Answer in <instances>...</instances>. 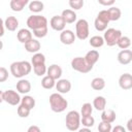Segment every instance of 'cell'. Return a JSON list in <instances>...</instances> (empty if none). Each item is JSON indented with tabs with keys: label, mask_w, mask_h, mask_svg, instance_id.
Masks as SVG:
<instances>
[{
	"label": "cell",
	"mask_w": 132,
	"mask_h": 132,
	"mask_svg": "<svg viewBox=\"0 0 132 132\" xmlns=\"http://www.w3.org/2000/svg\"><path fill=\"white\" fill-rule=\"evenodd\" d=\"M55 85H56V80H55L54 78L50 77L48 75L43 76L42 79H41V86H42V88H44V89H46V90L53 89V88L55 87Z\"/></svg>",
	"instance_id": "29"
},
{
	"label": "cell",
	"mask_w": 132,
	"mask_h": 132,
	"mask_svg": "<svg viewBox=\"0 0 132 132\" xmlns=\"http://www.w3.org/2000/svg\"><path fill=\"white\" fill-rule=\"evenodd\" d=\"M71 67L73 70L80 73H88L93 69V65H90L82 57L73 58L71 60Z\"/></svg>",
	"instance_id": "5"
},
{
	"label": "cell",
	"mask_w": 132,
	"mask_h": 132,
	"mask_svg": "<svg viewBox=\"0 0 132 132\" xmlns=\"http://www.w3.org/2000/svg\"><path fill=\"white\" fill-rule=\"evenodd\" d=\"M69 6L72 10H78L84 6V0H69Z\"/></svg>",
	"instance_id": "37"
},
{
	"label": "cell",
	"mask_w": 132,
	"mask_h": 132,
	"mask_svg": "<svg viewBox=\"0 0 132 132\" xmlns=\"http://www.w3.org/2000/svg\"><path fill=\"white\" fill-rule=\"evenodd\" d=\"M33 34L37 38H42V37L46 36V34H47V27H43V28H40V29L33 30Z\"/></svg>",
	"instance_id": "38"
},
{
	"label": "cell",
	"mask_w": 132,
	"mask_h": 132,
	"mask_svg": "<svg viewBox=\"0 0 132 132\" xmlns=\"http://www.w3.org/2000/svg\"><path fill=\"white\" fill-rule=\"evenodd\" d=\"M46 73H47V75H48L50 77H52V78H54L55 80H57V79H59V78L61 77V75H62V68H61L59 65H57V64H53V65H51V66L46 69Z\"/></svg>",
	"instance_id": "16"
},
{
	"label": "cell",
	"mask_w": 132,
	"mask_h": 132,
	"mask_svg": "<svg viewBox=\"0 0 132 132\" xmlns=\"http://www.w3.org/2000/svg\"><path fill=\"white\" fill-rule=\"evenodd\" d=\"M2 48H3V42H2L1 40H0V51H1Z\"/></svg>",
	"instance_id": "48"
},
{
	"label": "cell",
	"mask_w": 132,
	"mask_h": 132,
	"mask_svg": "<svg viewBox=\"0 0 132 132\" xmlns=\"http://www.w3.org/2000/svg\"><path fill=\"white\" fill-rule=\"evenodd\" d=\"M75 38H76V36L73 33V31H71V30H68V29L65 30L64 29L60 33V41L63 44L70 45V44H72L75 41Z\"/></svg>",
	"instance_id": "10"
},
{
	"label": "cell",
	"mask_w": 132,
	"mask_h": 132,
	"mask_svg": "<svg viewBox=\"0 0 132 132\" xmlns=\"http://www.w3.org/2000/svg\"><path fill=\"white\" fill-rule=\"evenodd\" d=\"M80 124L84 127H88V128H92L95 124V119L91 116H87V117H81L80 119Z\"/></svg>",
	"instance_id": "34"
},
{
	"label": "cell",
	"mask_w": 132,
	"mask_h": 132,
	"mask_svg": "<svg viewBox=\"0 0 132 132\" xmlns=\"http://www.w3.org/2000/svg\"><path fill=\"white\" fill-rule=\"evenodd\" d=\"M46 66H45V63H42V64H37V65H34L33 66V71L34 73L37 75V76H42L46 73Z\"/></svg>",
	"instance_id": "33"
},
{
	"label": "cell",
	"mask_w": 132,
	"mask_h": 132,
	"mask_svg": "<svg viewBox=\"0 0 132 132\" xmlns=\"http://www.w3.org/2000/svg\"><path fill=\"white\" fill-rule=\"evenodd\" d=\"M3 35H4V22L0 18V37H2Z\"/></svg>",
	"instance_id": "43"
},
{
	"label": "cell",
	"mask_w": 132,
	"mask_h": 132,
	"mask_svg": "<svg viewBox=\"0 0 132 132\" xmlns=\"http://www.w3.org/2000/svg\"><path fill=\"white\" fill-rule=\"evenodd\" d=\"M111 124L110 123H106V122H101L98 126V130L99 132H110L111 131Z\"/></svg>",
	"instance_id": "39"
},
{
	"label": "cell",
	"mask_w": 132,
	"mask_h": 132,
	"mask_svg": "<svg viewBox=\"0 0 132 132\" xmlns=\"http://www.w3.org/2000/svg\"><path fill=\"white\" fill-rule=\"evenodd\" d=\"M127 128H128V130L130 131V132H132V120L130 119L129 121H128V123H127Z\"/></svg>",
	"instance_id": "45"
},
{
	"label": "cell",
	"mask_w": 132,
	"mask_h": 132,
	"mask_svg": "<svg viewBox=\"0 0 132 132\" xmlns=\"http://www.w3.org/2000/svg\"><path fill=\"white\" fill-rule=\"evenodd\" d=\"M58 93L60 94H67L71 90V82L66 78H59L55 85Z\"/></svg>",
	"instance_id": "11"
},
{
	"label": "cell",
	"mask_w": 132,
	"mask_h": 132,
	"mask_svg": "<svg viewBox=\"0 0 132 132\" xmlns=\"http://www.w3.org/2000/svg\"><path fill=\"white\" fill-rule=\"evenodd\" d=\"M118 61L122 65H128L132 61V51L131 50H122L118 54Z\"/></svg>",
	"instance_id": "13"
},
{
	"label": "cell",
	"mask_w": 132,
	"mask_h": 132,
	"mask_svg": "<svg viewBox=\"0 0 132 132\" xmlns=\"http://www.w3.org/2000/svg\"><path fill=\"white\" fill-rule=\"evenodd\" d=\"M121 36H122L121 30H118V29H114V28L105 29L104 30V35H103L104 43H106L108 46H113L118 43Z\"/></svg>",
	"instance_id": "4"
},
{
	"label": "cell",
	"mask_w": 132,
	"mask_h": 132,
	"mask_svg": "<svg viewBox=\"0 0 132 132\" xmlns=\"http://www.w3.org/2000/svg\"><path fill=\"white\" fill-rule=\"evenodd\" d=\"M50 25L52 27V29H54L55 31H62L65 29V25L66 23L64 22L63 18L61 15H54L51 21H50Z\"/></svg>",
	"instance_id": "12"
},
{
	"label": "cell",
	"mask_w": 132,
	"mask_h": 132,
	"mask_svg": "<svg viewBox=\"0 0 132 132\" xmlns=\"http://www.w3.org/2000/svg\"><path fill=\"white\" fill-rule=\"evenodd\" d=\"M3 101L10 105H18L19 103H21L20 93L13 90H6L3 92Z\"/></svg>",
	"instance_id": "9"
},
{
	"label": "cell",
	"mask_w": 132,
	"mask_h": 132,
	"mask_svg": "<svg viewBox=\"0 0 132 132\" xmlns=\"http://www.w3.org/2000/svg\"><path fill=\"white\" fill-rule=\"evenodd\" d=\"M32 70V65L28 61H16L10 64V72L15 78H22L28 75Z\"/></svg>",
	"instance_id": "1"
},
{
	"label": "cell",
	"mask_w": 132,
	"mask_h": 132,
	"mask_svg": "<svg viewBox=\"0 0 132 132\" xmlns=\"http://www.w3.org/2000/svg\"><path fill=\"white\" fill-rule=\"evenodd\" d=\"M61 16L63 18V20H64V22L66 24H72V23H74L76 21V16L77 15L74 12V10H72V9H64L62 11Z\"/></svg>",
	"instance_id": "18"
},
{
	"label": "cell",
	"mask_w": 132,
	"mask_h": 132,
	"mask_svg": "<svg viewBox=\"0 0 132 132\" xmlns=\"http://www.w3.org/2000/svg\"><path fill=\"white\" fill-rule=\"evenodd\" d=\"M30 108H28L27 106L23 105V104H20L19 107H18V116L20 118H27L29 114H30Z\"/></svg>",
	"instance_id": "36"
},
{
	"label": "cell",
	"mask_w": 132,
	"mask_h": 132,
	"mask_svg": "<svg viewBox=\"0 0 132 132\" xmlns=\"http://www.w3.org/2000/svg\"><path fill=\"white\" fill-rule=\"evenodd\" d=\"M28 132H40V128L37 126H30L28 128Z\"/></svg>",
	"instance_id": "44"
},
{
	"label": "cell",
	"mask_w": 132,
	"mask_h": 132,
	"mask_svg": "<svg viewBox=\"0 0 132 132\" xmlns=\"http://www.w3.org/2000/svg\"><path fill=\"white\" fill-rule=\"evenodd\" d=\"M91 87L95 91H101L105 87V80L102 77H95L91 81Z\"/></svg>",
	"instance_id": "27"
},
{
	"label": "cell",
	"mask_w": 132,
	"mask_h": 132,
	"mask_svg": "<svg viewBox=\"0 0 132 132\" xmlns=\"http://www.w3.org/2000/svg\"><path fill=\"white\" fill-rule=\"evenodd\" d=\"M84 58H85V60L90 65H93L94 66L98 62V60H99V52L96 51V50H91V51H89L86 54V56Z\"/></svg>",
	"instance_id": "22"
},
{
	"label": "cell",
	"mask_w": 132,
	"mask_h": 132,
	"mask_svg": "<svg viewBox=\"0 0 132 132\" xmlns=\"http://www.w3.org/2000/svg\"><path fill=\"white\" fill-rule=\"evenodd\" d=\"M80 132H84V131H90V128L88 127H85V128H81V129H78Z\"/></svg>",
	"instance_id": "46"
},
{
	"label": "cell",
	"mask_w": 132,
	"mask_h": 132,
	"mask_svg": "<svg viewBox=\"0 0 132 132\" xmlns=\"http://www.w3.org/2000/svg\"><path fill=\"white\" fill-rule=\"evenodd\" d=\"M43 8H44V4L41 1L33 0L32 2L29 3V10L32 12H35V13L41 12L43 10Z\"/></svg>",
	"instance_id": "25"
},
{
	"label": "cell",
	"mask_w": 132,
	"mask_h": 132,
	"mask_svg": "<svg viewBox=\"0 0 132 132\" xmlns=\"http://www.w3.org/2000/svg\"><path fill=\"white\" fill-rule=\"evenodd\" d=\"M16 37H18V40L22 43H26L28 40H30L32 37V33L29 29H21L19 30V32L16 33Z\"/></svg>",
	"instance_id": "21"
},
{
	"label": "cell",
	"mask_w": 132,
	"mask_h": 132,
	"mask_svg": "<svg viewBox=\"0 0 132 132\" xmlns=\"http://www.w3.org/2000/svg\"><path fill=\"white\" fill-rule=\"evenodd\" d=\"M119 86L123 90H130L132 88V75L130 73H124L119 78Z\"/></svg>",
	"instance_id": "14"
},
{
	"label": "cell",
	"mask_w": 132,
	"mask_h": 132,
	"mask_svg": "<svg viewBox=\"0 0 132 132\" xmlns=\"http://www.w3.org/2000/svg\"><path fill=\"white\" fill-rule=\"evenodd\" d=\"M107 12H108V15H109V20L110 21H118L120 20L121 15H122V11L119 7H114V6H111L110 8L107 9Z\"/></svg>",
	"instance_id": "26"
},
{
	"label": "cell",
	"mask_w": 132,
	"mask_h": 132,
	"mask_svg": "<svg viewBox=\"0 0 132 132\" xmlns=\"http://www.w3.org/2000/svg\"><path fill=\"white\" fill-rule=\"evenodd\" d=\"M21 104H23V105L27 106L28 108L32 109L35 106V99L32 96L25 95L23 98H21Z\"/></svg>",
	"instance_id": "30"
},
{
	"label": "cell",
	"mask_w": 132,
	"mask_h": 132,
	"mask_svg": "<svg viewBox=\"0 0 132 132\" xmlns=\"http://www.w3.org/2000/svg\"><path fill=\"white\" fill-rule=\"evenodd\" d=\"M109 22H110V20H109L107 10H101L98 12L97 18L95 19V22H94L95 29L99 32H102L105 29H107V25Z\"/></svg>",
	"instance_id": "8"
},
{
	"label": "cell",
	"mask_w": 132,
	"mask_h": 132,
	"mask_svg": "<svg viewBox=\"0 0 132 132\" xmlns=\"http://www.w3.org/2000/svg\"><path fill=\"white\" fill-rule=\"evenodd\" d=\"M111 131H113V132H125V128L123 126L118 125L114 128H111Z\"/></svg>",
	"instance_id": "42"
},
{
	"label": "cell",
	"mask_w": 132,
	"mask_h": 132,
	"mask_svg": "<svg viewBox=\"0 0 132 132\" xmlns=\"http://www.w3.org/2000/svg\"><path fill=\"white\" fill-rule=\"evenodd\" d=\"M25 44V50L28 52V53H33V54H35V53H37V52H39V50H40V42L37 40V39H33V38H31L30 40H28L26 43H24Z\"/></svg>",
	"instance_id": "17"
},
{
	"label": "cell",
	"mask_w": 132,
	"mask_h": 132,
	"mask_svg": "<svg viewBox=\"0 0 132 132\" xmlns=\"http://www.w3.org/2000/svg\"><path fill=\"white\" fill-rule=\"evenodd\" d=\"M93 112V105L91 103H84L80 109V116L81 117H87V116H91Z\"/></svg>",
	"instance_id": "35"
},
{
	"label": "cell",
	"mask_w": 132,
	"mask_h": 132,
	"mask_svg": "<svg viewBox=\"0 0 132 132\" xmlns=\"http://www.w3.org/2000/svg\"><path fill=\"white\" fill-rule=\"evenodd\" d=\"M93 107L98 111H102L106 107V99L103 96L95 97V99L93 100Z\"/></svg>",
	"instance_id": "24"
},
{
	"label": "cell",
	"mask_w": 132,
	"mask_h": 132,
	"mask_svg": "<svg viewBox=\"0 0 132 132\" xmlns=\"http://www.w3.org/2000/svg\"><path fill=\"white\" fill-rule=\"evenodd\" d=\"M50 106L54 112H63L68 106V101L60 93H53L50 96Z\"/></svg>",
	"instance_id": "2"
},
{
	"label": "cell",
	"mask_w": 132,
	"mask_h": 132,
	"mask_svg": "<svg viewBox=\"0 0 132 132\" xmlns=\"http://www.w3.org/2000/svg\"><path fill=\"white\" fill-rule=\"evenodd\" d=\"M114 2H116V0H98V3L103 6H111V5H113Z\"/></svg>",
	"instance_id": "41"
},
{
	"label": "cell",
	"mask_w": 132,
	"mask_h": 132,
	"mask_svg": "<svg viewBox=\"0 0 132 132\" xmlns=\"http://www.w3.org/2000/svg\"><path fill=\"white\" fill-rule=\"evenodd\" d=\"M8 79V71L5 67H0V82H4Z\"/></svg>",
	"instance_id": "40"
},
{
	"label": "cell",
	"mask_w": 132,
	"mask_h": 132,
	"mask_svg": "<svg viewBox=\"0 0 132 132\" xmlns=\"http://www.w3.org/2000/svg\"><path fill=\"white\" fill-rule=\"evenodd\" d=\"M89 43H90L91 46H93L95 48H98V47H101L104 44V39L100 35H95V36H92L91 37Z\"/></svg>",
	"instance_id": "28"
},
{
	"label": "cell",
	"mask_w": 132,
	"mask_h": 132,
	"mask_svg": "<svg viewBox=\"0 0 132 132\" xmlns=\"http://www.w3.org/2000/svg\"><path fill=\"white\" fill-rule=\"evenodd\" d=\"M4 27L8 30V31H15L16 28L19 27V21L15 16H7L6 20L4 21Z\"/></svg>",
	"instance_id": "20"
},
{
	"label": "cell",
	"mask_w": 132,
	"mask_h": 132,
	"mask_svg": "<svg viewBox=\"0 0 132 132\" xmlns=\"http://www.w3.org/2000/svg\"><path fill=\"white\" fill-rule=\"evenodd\" d=\"M3 102V92L0 90V103Z\"/></svg>",
	"instance_id": "47"
},
{
	"label": "cell",
	"mask_w": 132,
	"mask_h": 132,
	"mask_svg": "<svg viewBox=\"0 0 132 132\" xmlns=\"http://www.w3.org/2000/svg\"><path fill=\"white\" fill-rule=\"evenodd\" d=\"M89 23L85 19H80L75 24V36L79 40H85L89 37Z\"/></svg>",
	"instance_id": "7"
},
{
	"label": "cell",
	"mask_w": 132,
	"mask_h": 132,
	"mask_svg": "<svg viewBox=\"0 0 132 132\" xmlns=\"http://www.w3.org/2000/svg\"><path fill=\"white\" fill-rule=\"evenodd\" d=\"M66 128L70 131H76L80 126V114L76 110H70L65 118Z\"/></svg>",
	"instance_id": "3"
},
{
	"label": "cell",
	"mask_w": 132,
	"mask_h": 132,
	"mask_svg": "<svg viewBox=\"0 0 132 132\" xmlns=\"http://www.w3.org/2000/svg\"><path fill=\"white\" fill-rule=\"evenodd\" d=\"M117 45L122 48V50H126V48H129V46L131 45V39L128 37V36H121Z\"/></svg>",
	"instance_id": "31"
},
{
	"label": "cell",
	"mask_w": 132,
	"mask_h": 132,
	"mask_svg": "<svg viewBox=\"0 0 132 132\" xmlns=\"http://www.w3.org/2000/svg\"><path fill=\"white\" fill-rule=\"evenodd\" d=\"M117 114L114 112V110L112 109H103L102 113H101V121L106 122V123H113L116 121Z\"/></svg>",
	"instance_id": "19"
},
{
	"label": "cell",
	"mask_w": 132,
	"mask_h": 132,
	"mask_svg": "<svg viewBox=\"0 0 132 132\" xmlns=\"http://www.w3.org/2000/svg\"><path fill=\"white\" fill-rule=\"evenodd\" d=\"M29 3V0H11L10 1V8L13 11H22L24 7Z\"/></svg>",
	"instance_id": "23"
},
{
	"label": "cell",
	"mask_w": 132,
	"mask_h": 132,
	"mask_svg": "<svg viewBox=\"0 0 132 132\" xmlns=\"http://www.w3.org/2000/svg\"><path fill=\"white\" fill-rule=\"evenodd\" d=\"M16 91L20 94H28L31 91V84L28 79L20 78V80L16 82Z\"/></svg>",
	"instance_id": "15"
},
{
	"label": "cell",
	"mask_w": 132,
	"mask_h": 132,
	"mask_svg": "<svg viewBox=\"0 0 132 132\" xmlns=\"http://www.w3.org/2000/svg\"><path fill=\"white\" fill-rule=\"evenodd\" d=\"M27 26L32 31L36 30V29L43 28V27H47V20L45 16L40 15V14L30 15L27 19Z\"/></svg>",
	"instance_id": "6"
},
{
	"label": "cell",
	"mask_w": 132,
	"mask_h": 132,
	"mask_svg": "<svg viewBox=\"0 0 132 132\" xmlns=\"http://www.w3.org/2000/svg\"><path fill=\"white\" fill-rule=\"evenodd\" d=\"M42 63H45V57L43 54L41 53H35L31 59V65L34 66V65H37V64H42Z\"/></svg>",
	"instance_id": "32"
}]
</instances>
